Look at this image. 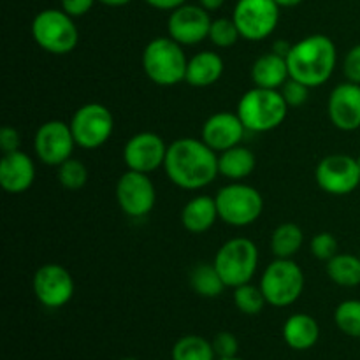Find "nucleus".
I'll return each instance as SVG.
<instances>
[{"label":"nucleus","instance_id":"1","mask_svg":"<svg viewBox=\"0 0 360 360\" xmlns=\"http://www.w3.org/2000/svg\"><path fill=\"white\" fill-rule=\"evenodd\" d=\"M164 171L176 186L183 190H200L217 179L218 153L202 139L181 137L169 144Z\"/></svg>","mask_w":360,"mask_h":360},{"label":"nucleus","instance_id":"2","mask_svg":"<svg viewBox=\"0 0 360 360\" xmlns=\"http://www.w3.org/2000/svg\"><path fill=\"white\" fill-rule=\"evenodd\" d=\"M338 62L336 44L323 34L302 37L292 44L287 56L290 77L309 88H319L330 79Z\"/></svg>","mask_w":360,"mask_h":360},{"label":"nucleus","instance_id":"3","mask_svg":"<svg viewBox=\"0 0 360 360\" xmlns=\"http://www.w3.org/2000/svg\"><path fill=\"white\" fill-rule=\"evenodd\" d=\"M280 90L253 86L238 102V115L248 132L262 134L278 129L285 122L288 112Z\"/></svg>","mask_w":360,"mask_h":360},{"label":"nucleus","instance_id":"4","mask_svg":"<svg viewBox=\"0 0 360 360\" xmlns=\"http://www.w3.org/2000/svg\"><path fill=\"white\" fill-rule=\"evenodd\" d=\"M143 69L148 79L158 86H174L185 81L188 58L183 46L172 37H155L143 51Z\"/></svg>","mask_w":360,"mask_h":360},{"label":"nucleus","instance_id":"5","mask_svg":"<svg viewBox=\"0 0 360 360\" xmlns=\"http://www.w3.org/2000/svg\"><path fill=\"white\" fill-rule=\"evenodd\" d=\"M32 37L35 44L51 55H69L79 41L74 18L63 9H44L32 21Z\"/></svg>","mask_w":360,"mask_h":360},{"label":"nucleus","instance_id":"6","mask_svg":"<svg viewBox=\"0 0 360 360\" xmlns=\"http://www.w3.org/2000/svg\"><path fill=\"white\" fill-rule=\"evenodd\" d=\"M214 200L220 220L231 227H248L259 220L264 211V199L259 190L241 181L221 186Z\"/></svg>","mask_w":360,"mask_h":360},{"label":"nucleus","instance_id":"7","mask_svg":"<svg viewBox=\"0 0 360 360\" xmlns=\"http://www.w3.org/2000/svg\"><path fill=\"white\" fill-rule=\"evenodd\" d=\"M229 288L250 283L259 267V248L248 238H234L218 248L213 260Z\"/></svg>","mask_w":360,"mask_h":360},{"label":"nucleus","instance_id":"8","mask_svg":"<svg viewBox=\"0 0 360 360\" xmlns=\"http://www.w3.org/2000/svg\"><path fill=\"white\" fill-rule=\"evenodd\" d=\"M259 285L267 304L273 308H288L302 295L304 273L292 259H276L266 267Z\"/></svg>","mask_w":360,"mask_h":360},{"label":"nucleus","instance_id":"9","mask_svg":"<svg viewBox=\"0 0 360 360\" xmlns=\"http://www.w3.org/2000/svg\"><path fill=\"white\" fill-rule=\"evenodd\" d=\"M69 125L77 146L84 150H97L104 146L112 136L115 118L104 104L90 102L74 112Z\"/></svg>","mask_w":360,"mask_h":360},{"label":"nucleus","instance_id":"10","mask_svg":"<svg viewBox=\"0 0 360 360\" xmlns=\"http://www.w3.org/2000/svg\"><path fill=\"white\" fill-rule=\"evenodd\" d=\"M280 9L274 0H238L232 20L238 25L241 39L264 41L276 30Z\"/></svg>","mask_w":360,"mask_h":360},{"label":"nucleus","instance_id":"11","mask_svg":"<svg viewBox=\"0 0 360 360\" xmlns=\"http://www.w3.org/2000/svg\"><path fill=\"white\" fill-rule=\"evenodd\" d=\"M316 185L329 195H348L360 185L357 158L345 153L327 155L315 169Z\"/></svg>","mask_w":360,"mask_h":360},{"label":"nucleus","instance_id":"12","mask_svg":"<svg viewBox=\"0 0 360 360\" xmlns=\"http://www.w3.org/2000/svg\"><path fill=\"white\" fill-rule=\"evenodd\" d=\"M116 200L127 217H148L157 202V190L150 174L127 169L116 183Z\"/></svg>","mask_w":360,"mask_h":360},{"label":"nucleus","instance_id":"13","mask_svg":"<svg viewBox=\"0 0 360 360\" xmlns=\"http://www.w3.org/2000/svg\"><path fill=\"white\" fill-rule=\"evenodd\" d=\"M76 146L70 125L62 120H49L42 123L34 136L35 155L49 167H58L60 164L69 160Z\"/></svg>","mask_w":360,"mask_h":360},{"label":"nucleus","instance_id":"14","mask_svg":"<svg viewBox=\"0 0 360 360\" xmlns=\"http://www.w3.org/2000/svg\"><path fill=\"white\" fill-rule=\"evenodd\" d=\"M37 301L48 309L63 308L74 295V278L60 264H44L32 280Z\"/></svg>","mask_w":360,"mask_h":360},{"label":"nucleus","instance_id":"15","mask_svg":"<svg viewBox=\"0 0 360 360\" xmlns=\"http://www.w3.org/2000/svg\"><path fill=\"white\" fill-rule=\"evenodd\" d=\"M213 20L210 13L199 4H183L178 9L171 11L167 21L169 37L181 46H195L206 41Z\"/></svg>","mask_w":360,"mask_h":360},{"label":"nucleus","instance_id":"16","mask_svg":"<svg viewBox=\"0 0 360 360\" xmlns=\"http://www.w3.org/2000/svg\"><path fill=\"white\" fill-rule=\"evenodd\" d=\"M167 148L165 141L158 134H134L123 148V162L130 171L150 174V172L164 167Z\"/></svg>","mask_w":360,"mask_h":360},{"label":"nucleus","instance_id":"17","mask_svg":"<svg viewBox=\"0 0 360 360\" xmlns=\"http://www.w3.org/2000/svg\"><path fill=\"white\" fill-rule=\"evenodd\" d=\"M329 120L336 129L343 132H354L360 129V84L345 83L338 84L329 95Z\"/></svg>","mask_w":360,"mask_h":360},{"label":"nucleus","instance_id":"18","mask_svg":"<svg viewBox=\"0 0 360 360\" xmlns=\"http://www.w3.org/2000/svg\"><path fill=\"white\" fill-rule=\"evenodd\" d=\"M246 127L243 125L238 112H214L204 122L200 139L213 151L221 153L225 150L241 144Z\"/></svg>","mask_w":360,"mask_h":360},{"label":"nucleus","instance_id":"19","mask_svg":"<svg viewBox=\"0 0 360 360\" xmlns=\"http://www.w3.org/2000/svg\"><path fill=\"white\" fill-rule=\"evenodd\" d=\"M35 164L21 150L2 155L0 160V185L7 193H23L34 185Z\"/></svg>","mask_w":360,"mask_h":360},{"label":"nucleus","instance_id":"20","mask_svg":"<svg viewBox=\"0 0 360 360\" xmlns=\"http://www.w3.org/2000/svg\"><path fill=\"white\" fill-rule=\"evenodd\" d=\"M225 70L224 58L214 51H199L188 58L185 81L193 88H207L220 81Z\"/></svg>","mask_w":360,"mask_h":360},{"label":"nucleus","instance_id":"21","mask_svg":"<svg viewBox=\"0 0 360 360\" xmlns=\"http://www.w3.org/2000/svg\"><path fill=\"white\" fill-rule=\"evenodd\" d=\"M252 81L255 86L280 90L290 77L288 63L285 56L276 55L274 51L260 55L252 65Z\"/></svg>","mask_w":360,"mask_h":360},{"label":"nucleus","instance_id":"22","mask_svg":"<svg viewBox=\"0 0 360 360\" xmlns=\"http://www.w3.org/2000/svg\"><path fill=\"white\" fill-rule=\"evenodd\" d=\"M220 218L217 200L210 195H197L185 204L181 211V224L192 234L207 232Z\"/></svg>","mask_w":360,"mask_h":360},{"label":"nucleus","instance_id":"23","mask_svg":"<svg viewBox=\"0 0 360 360\" xmlns=\"http://www.w3.org/2000/svg\"><path fill=\"white\" fill-rule=\"evenodd\" d=\"M320 327L313 316L306 313H295L288 316L283 326V340L292 350L306 352L319 343Z\"/></svg>","mask_w":360,"mask_h":360},{"label":"nucleus","instance_id":"24","mask_svg":"<svg viewBox=\"0 0 360 360\" xmlns=\"http://www.w3.org/2000/svg\"><path fill=\"white\" fill-rule=\"evenodd\" d=\"M255 155L246 146L231 148L218 153V172L231 181H241L255 171Z\"/></svg>","mask_w":360,"mask_h":360},{"label":"nucleus","instance_id":"25","mask_svg":"<svg viewBox=\"0 0 360 360\" xmlns=\"http://www.w3.org/2000/svg\"><path fill=\"white\" fill-rule=\"evenodd\" d=\"M304 243L301 227L292 221L280 224L271 234V250L276 259H292L297 255Z\"/></svg>","mask_w":360,"mask_h":360},{"label":"nucleus","instance_id":"26","mask_svg":"<svg viewBox=\"0 0 360 360\" xmlns=\"http://www.w3.org/2000/svg\"><path fill=\"white\" fill-rule=\"evenodd\" d=\"M190 287L200 297L214 299L221 295L227 285L221 280L220 273L213 262H200L190 273Z\"/></svg>","mask_w":360,"mask_h":360},{"label":"nucleus","instance_id":"27","mask_svg":"<svg viewBox=\"0 0 360 360\" xmlns=\"http://www.w3.org/2000/svg\"><path fill=\"white\" fill-rule=\"evenodd\" d=\"M327 276L340 287L354 288L360 285V257L350 253H338L326 262Z\"/></svg>","mask_w":360,"mask_h":360},{"label":"nucleus","instance_id":"28","mask_svg":"<svg viewBox=\"0 0 360 360\" xmlns=\"http://www.w3.org/2000/svg\"><path fill=\"white\" fill-rule=\"evenodd\" d=\"M172 360H217V354L211 341L190 334L176 341L172 347Z\"/></svg>","mask_w":360,"mask_h":360},{"label":"nucleus","instance_id":"29","mask_svg":"<svg viewBox=\"0 0 360 360\" xmlns=\"http://www.w3.org/2000/svg\"><path fill=\"white\" fill-rule=\"evenodd\" d=\"M232 299H234V306L245 315H259L264 309V306L267 304L266 295H264L260 285H253L252 281L245 285H239V287L232 288Z\"/></svg>","mask_w":360,"mask_h":360},{"label":"nucleus","instance_id":"30","mask_svg":"<svg viewBox=\"0 0 360 360\" xmlns=\"http://www.w3.org/2000/svg\"><path fill=\"white\" fill-rule=\"evenodd\" d=\"M334 322L338 329L350 338H360V301L348 299L343 301L334 311Z\"/></svg>","mask_w":360,"mask_h":360},{"label":"nucleus","instance_id":"31","mask_svg":"<svg viewBox=\"0 0 360 360\" xmlns=\"http://www.w3.org/2000/svg\"><path fill=\"white\" fill-rule=\"evenodd\" d=\"M56 176H58V181L63 188L67 190H79L86 185L88 181V169L77 158L70 157L69 160H65L63 164H60Z\"/></svg>","mask_w":360,"mask_h":360},{"label":"nucleus","instance_id":"32","mask_svg":"<svg viewBox=\"0 0 360 360\" xmlns=\"http://www.w3.org/2000/svg\"><path fill=\"white\" fill-rule=\"evenodd\" d=\"M239 37H241V34H239L238 25L232 18H217V20H213L210 35H207V39L217 48H231L239 41Z\"/></svg>","mask_w":360,"mask_h":360},{"label":"nucleus","instance_id":"33","mask_svg":"<svg viewBox=\"0 0 360 360\" xmlns=\"http://www.w3.org/2000/svg\"><path fill=\"white\" fill-rule=\"evenodd\" d=\"M338 250H340L338 239L330 232H319V234L313 236L311 253L315 255V259L322 260V262H329L333 257H336L340 253Z\"/></svg>","mask_w":360,"mask_h":360},{"label":"nucleus","instance_id":"34","mask_svg":"<svg viewBox=\"0 0 360 360\" xmlns=\"http://www.w3.org/2000/svg\"><path fill=\"white\" fill-rule=\"evenodd\" d=\"M309 90L311 88L306 86L301 81L294 79V77H288L287 83L280 88L288 108H301L302 104H306V101L309 97Z\"/></svg>","mask_w":360,"mask_h":360},{"label":"nucleus","instance_id":"35","mask_svg":"<svg viewBox=\"0 0 360 360\" xmlns=\"http://www.w3.org/2000/svg\"><path fill=\"white\" fill-rule=\"evenodd\" d=\"M211 343H213V350L217 354V359L238 357L239 341L232 333H225V330L224 333H218Z\"/></svg>","mask_w":360,"mask_h":360},{"label":"nucleus","instance_id":"36","mask_svg":"<svg viewBox=\"0 0 360 360\" xmlns=\"http://www.w3.org/2000/svg\"><path fill=\"white\" fill-rule=\"evenodd\" d=\"M343 72L347 81L360 84V44L354 46V48L347 53L343 62Z\"/></svg>","mask_w":360,"mask_h":360},{"label":"nucleus","instance_id":"37","mask_svg":"<svg viewBox=\"0 0 360 360\" xmlns=\"http://www.w3.org/2000/svg\"><path fill=\"white\" fill-rule=\"evenodd\" d=\"M20 146V132H18L16 129H13V127H2V129H0V150H2V155L18 151Z\"/></svg>","mask_w":360,"mask_h":360},{"label":"nucleus","instance_id":"38","mask_svg":"<svg viewBox=\"0 0 360 360\" xmlns=\"http://www.w3.org/2000/svg\"><path fill=\"white\" fill-rule=\"evenodd\" d=\"M60 2H62V9L65 11L69 16L79 18L84 16L86 13H90L95 0H60Z\"/></svg>","mask_w":360,"mask_h":360},{"label":"nucleus","instance_id":"39","mask_svg":"<svg viewBox=\"0 0 360 360\" xmlns=\"http://www.w3.org/2000/svg\"><path fill=\"white\" fill-rule=\"evenodd\" d=\"M144 2L158 11H174L181 7L183 4H186V0H144Z\"/></svg>","mask_w":360,"mask_h":360},{"label":"nucleus","instance_id":"40","mask_svg":"<svg viewBox=\"0 0 360 360\" xmlns=\"http://www.w3.org/2000/svg\"><path fill=\"white\" fill-rule=\"evenodd\" d=\"M290 49H292L290 42H287V41H276V42H274V44H273V49H271V51H274V53H276V55L285 56V58H287L288 53H290Z\"/></svg>","mask_w":360,"mask_h":360},{"label":"nucleus","instance_id":"41","mask_svg":"<svg viewBox=\"0 0 360 360\" xmlns=\"http://www.w3.org/2000/svg\"><path fill=\"white\" fill-rule=\"evenodd\" d=\"M225 4V0H199V6L204 7L207 13H214V11L221 9Z\"/></svg>","mask_w":360,"mask_h":360},{"label":"nucleus","instance_id":"42","mask_svg":"<svg viewBox=\"0 0 360 360\" xmlns=\"http://www.w3.org/2000/svg\"><path fill=\"white\" fill-rule=\"evenodd\" d=\"M101 4H104V6L108 7H122V6H127V4H130L132 0H98Z\"/></svg>","mask_w":360,"mask_h":360},{"label":"nucleus","instance_id":"43","mask_svg":"<svg viewBox=\"0 0 360 360\" xmlns=\"http://www.w3.org/2000/svg\"><path fill=\"white\" fill-rule=\"evenodd\" d=\"M280 7H295L302 2V0H274Z\"/></svg>","mask_w":360,"mask_h":360},{"label":"nucleus","instance_id":"44","mask_svg":"<svg viewBox=\"0 0 360 360\" xmlns=\"http://www.w3.org/2000/svg\"><path fill=\"white\" fill-rule=\"evenodd\" d=\"M217 360H243V359H239V357H231V359H217Z\"/></svg>","mask_w":360,"mask_h":360},{"label":"nucleus","instance_id":"45","mask_svg":"<svg viewBox=\"0 0 360 360\" xmlns=\"http://www.w3.org/2000/svg\"><path fill=\"white\" fill-rule=\"evenodd\" d=\"M122 360H137V359H134V357H125V359H122Z\"/></svg>","mask_w":360,"mask_h":360},{"label":"nucleus","instance_id":"46","mask_svg":"<svg viewBox=\"0 0 360 360\" xmlns=\"http://www.w3.org/2000/svg\"><path fill=\"white\" fill-rule=\"evenodd\" d=\"M357 164H359V167H360V155L357 157Z\"/></svg>","mask_w":360,"mask_h":360},{"label":"nucleus","instance_id":"47","mask_svg":"<svg viewBox=\"0 0 360 360\" xmlns=\"http://www.w3.org/2000/svg\"><path fill=\"white\" fill-rule=\"evenodd\" d=\"M359 257H360V255H359Z\"/></svg>","mask_w":360,"mask_h":360}]
</instances>
